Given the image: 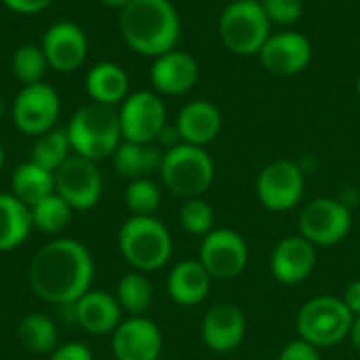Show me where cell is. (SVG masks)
I'll list each match as a JSON object with an SVG mask.
<instances>
[{
	"mask_svg": "<svg viewBox=\"0 0 360 360\" xmlns=\"http://www.w3.org/2000/svg\"><path fill=\"white\" fill-rule=\"evenodd\" d=\"M70 308H72L74 323L80 325L91 335L114 333L116 327L122 323V308H120L116 295L101 291V289L86 291Z\"/></svg>",
	"mask_w": 360,
	"mask_h": 360,
	"instance_id": "20",
	"label": "cell"
},
{
	"mask_svg": "<svg viewBox=\"0 0 360 360\" xmlns=\"http://www.w3.org/2000/svg\"><path fill=\"white\" fill-rule=\"evenodd\" d=\"M198 262L213 281H234L249 264V245L236 230L217 228L202 238Z\"/></svg>",
	"mask_w": 360,
	"mask_h": 360,
	"instance_id": "11",
	"label": "cell"
},
{
	"mask_svg": "<svg viewBox=\"0 0 360 360\" xmlns=\"http://www.w3.org/2000/svg\"><path fill=\"white\" fill-rule=\"evenodd\" d=\"M272 25H293L304 15V0H262Z\"/></svg>",
	"mask_w": 360,
	"mask_h": 360,
	"instance_id": "34",
	"label": "cell"
},
{
	"mask_svg": "<svg viewBox=\"0 0 360 360\" xmlns=\"http://www.w3.org/2000/svg\"><path fill=\"white\" fill-rule=\"evenodd\" d=\"M70 152H72V146H70L68 133L63 129H51L49 133H42L36 137L30 160L55 173L70 158Z\"/></svg>",
	"mask_w": 360,
	"mask_h": 360,
	"instance_id": "29",
	"label": "cell"
},
{
	"mask_svg": "<svg viewBox=\"0 0 360 360\" xmlns=\"http://www.w3.org/2000/svg\"><path fill=\"white\" fill-rule=\"evenodd\" d=\"M350 342H352V346H354V350L360 352V316H354V321H352V327H350Z\"/></svg>",
	"mask_w": 360,
	"mask_h": 360,
	"instance_id": "39",
	"label": "cell"
},
{
	"mask_svg": "<svg viewBox=\"0 0 360 360\" xmlns=\"http://www.w3.org/2000/svg\"><path fill=\"white\" fill-rule=\"evenodd\" d=\"M160 202H162V192H160L158 184L152 181L150 177L133 179V181L127 186L124 205H127V209H129L133 215L152 217V215L158 211Z\"/></svg>",
	"mask_w": 360,
	"mask_h": 360,
	"instance_id": "31",
	"label": "cell"
},
{
	"mask_svg": "<svg viewBox=\"0 0 360 360\" xmlns=\"http://www.w3.org/2000/svg\"><path fill=\"white\" fill-rule=\"evenodd\" d=\"M120 255L137 272H156L173 255V240L167 226L152 217H129L118 232Z\"/></svg>",
	"mask_w": 360,
	"mask_h": 360,
	"instance_id": "4",
	"label": "cell"
},
{
	"mask_svg": "<svg viewBox=\"0 0 360 360\" xmlns=\"http://www.w3.org/2000/svg\"><path fill=\"white\" fill-rule=\"evenodd\" d=\"M221 112L215 103L207 99H194L186 103L177 114V131L181 137V143L205 148L207 143L215 141L221 133Z\"/></svg>",
	"mask_w": 360,
	"mask_h": 360,
	"instance_id": "21",
	"label": "cell"
},
{
	"mask_svg": "<svg viewBox=\"0 0 360 360\" xmlns=\"http://www.w3.org/2000/svg\"><path fill=\"white\" fill-rule=\"evenodd\" d=\"M49 360H93V352L89 346H84L80 342H70V344L57 346L51 352Z\"/></svg>",
	"mask_w": 360,
	"mask_h": 360,
	"instance_id": "36",
	"label": "cell"
},
{
	"mask_svg": "<svg viewBox=\"0 0 360 360\" xmlns=\"http://www.w3.org/2000/svg\"><path fill=\"white\" fill-rule=\"evenodd\" d=\"M356 93H359V97H360V74H359V78H356Z\"/></svg>",
	"mask_w": 360,
	"mask_h": 360,
	"instance_id": "43",
	"label": "cell"
},
{
	"mask_svg": "<svg viewBox=\"0 0 360 360\" xmlns=\"http://www.w3.org/2000/svg\"><path fill=\"white\" fill-rule=\"evenodd\" d=\"M316 268V247L302 234L283 238L270 255V272L281 285H300Z\"/></svg>",
	"mask_w": 360,
	"mask_h": 360,
	"instance_id": "18",
	"label": "cell"
},
{
	"mask_svg": "<svg viewBox=\"0 0 360 360\" xmlns=\"http://www.w3.org/2000/svg\"><path fill=\"white\" fill-rule=\"evenodd\" d=\"M352 321L354 316L342 297L319 295L300 308L297 333L314 348H333L350 335Z\"/></svg>",
	"mask_w": 360,
	"mask_h": 360,
	"instance_id": "7",
	"label": "cell"
},
{
	"mask_svg": "<svg viewBox=\"0 0 360 360\" xmlns=\"http://www.w3.org/2000/svg\"><path fill=\"white\" fill-rule=\"evenodd\" d=\"M202 342L209 350L217 354L234 352L247 335V319L243 310L234 304L221 302L207 310L200 325Z\"/></svg>",
	"mask_w": 360,
	"mask_h": 360,
	"instance_id": "17",
	"label": "cell"
},
{
	"mask_svg": "<svg viewBox=\"0 0 360 360\" xmlns=\"http://www.w3.org/2000/svg\"><path fill=\"white\" fill-rule=\"evenodd\" d=\"M99 2L105 6H112V8H124L131 0H99Z\"/></svg>",
	"mask_w": 360,
	"mask_h": 360,
	"instance_id": "40",
	"label": "cell"
},
{
	"mask_svg": "<svg viewBox=\"0 0 360 360\" xmlns=\"http://www.w3.org/2000/svg\"><path fill=\"white\" fill-rule=\"evenodd\" d=\"M95 264L91 251L74 238H57L38 249L30 264V287L46 304L72 306L91 291Z\"/></svg>",
	"mask_w": 360,
	"mask_h": 360,
	"instance_id": "1",
	"label": "cell"
},
{
	"mask_svg": "<svg viewBox=\"0 0 360 360\" xmlns=\"http://www.w3.org/2000/svg\"><path fill=\"white\" fill-rule=\"evenodd\" d=\"M344 304L348 306V310L352 312V316H360V278L352 281L346 291H344Z\"/></svg>",
	"mask_w": 360,
	"mask_h": 360,
	"instance_id": "38",
	"label": "cell"
},
{
	"mask_svg": "<svg viewBox=\"0 0 360 360\" xmlns=\"http://www.w3.org/2000/svg\"><path fill=\"white\" fill-rule=\"evenodd\" d=\"M116 300L122 312L131 316H146L154 300V287L143 272H127L116 285Z\"/></svg>",
	"mask_w": 360,
	"mask_h": 360,
	"instance_id": "27",
	"label": "cell"
},
{
	"mask_svg": "<svg viewBox=\"0 0 360 360\" xmlns=\"http://www.w3.org/2000/svg\"><path fill=\"white\" fill-rule=\"evenodd\" d=\"M65 133L72 152L95 162L112 156L116 148L122 143L118 110L95 101L74 112Z\"/></svg>",
	"mask_w": 360,
	"mask_h": 360,
	"instance_id": "3",
	"label": "cell"
},
{
	"mask_svg": "<svg viewBox=\"0 0 360 360\" xmlns=\"http://www.w3.org/2000/svg\"><path fill=\"white\" fill-rule=\"evenodd\" d=\"M306 177L297 162L281 158L266 165L255 181L259 202L274 213H285L297 207L304 198Z\"/></svg>",
	"mask_w": 360,
	"mask_h": 360,
	"instance_id": "9",
	"label": "cell"
},
{
	"mask_svg": "<svg viewBox=\"0 0 360 360\" xmlns=\"http://www.w3.org/2000/svg\"><path fill=\"white\" fill-rule=\"evenodd\" d=\"M4 112H6V105H4V101H2V97H0V118L4 116Z\"/></svg>",
	"mask_w": 360,
	"mask_h": 360,
	"instance_id": "42",
	"label": "cell"
},
{
	"mask_svg": "<svg viewBox=\"0 0 360 360\" xmlns=\"http://www.w3.org/2000/svg\"><path fill=\"white\" fill-rule=\"evenodd\" d=\"M49 61L46 55L42 51V46L36 44H21L15 55H13V74L17 80L25 84H36L42 82L44 74H46Z\"/></svg>",
	"mask_w": 360,
	"mask_h": 360,
	"instance_id": "32",
	"label": "cell"
},
{
	"mask_svg": "<svg viewBox=\"0 0 360 360\" xmlns=\"http://www.w3.org/2000/svg\"><path fill=\"white\" fill-rule=\"evenodd\" d=\"M2 167H4V148L0 143V171H2Z\"/></svg>",
	"mask_w": 360,
	"mask_h": 360,
	"instance_id": "41",
	"label": "cell"
},
{
	"mask_svg": "<svg viewBox=\"0 0 360 360\" xmlns=\"http://www.w3.org/2000/svg\"><path fill=\"white\" fill-rule=\"evenodd\" d=\"M72 211L74 209L57 192H53L51 196H46L40 202H36L34 207H30L32 226L44 234H57L70 224Z\"/></svg>",
	"mask_w": 360,
	"mask_h": 360,
	"instance_id": "30",
	"label": "cell"
},
{
	"mask_svg": "<svg viewBox=\"0 0 360 360\" xmlns=\"http://www.w3.org/2000/svg\"><path fill=\"white\" fill-rule=\"evenodd\" d=\"M160 179L171 194L184 200L200 198L213 186L215 165L205 148L179 143L165 152Z\"/></svg>",
	"mask_w": 360,
	"mask_h": 360,
	"instance_id": "5",
	"label": "cell"
},
{
	"mask_svg": "<svg viewBox=\"0 0 360 360\" xmlns=\"http://www.w3.org/2000/svg\"><path fill=\"white\" fill-rule=\"evenodd\" d=\"M17 333H19L21 346L32 354H51L59 342V333H57L53 319H49L46 314H38V312L27 314L19 323Z\"/></svg>",
	"mask_w": 360,
	"mask_h": 360,
	"instance_id": "28",
	"label": "cell"
},
{
	"mask_svg": "<svg viewBox=\"0 0 360 360\" xmlns=\"http://www.w3.org/2000/svg\"><path fill=\"white\" fill-rule=\"evenodd\" d=\"M42 51L46 55L49 68L57 72H76L86 55H89V40L80 25L72 21H57L53 23L42 36Z\"/></svg>",
	"mask_w": 360,
	"mask_h": 360,
	"instance_id": "16",
	"label": "cell"
},
{
	"mask_svg": "<svg viewBox=\"0 0 360 360\" xmlns=\"http://www.w3.org/2000/svg\"><path fill=\"white\" fill-rule=\"evenodd\" d=\"M120 34L143 57H158L177 46L181 21L171 0H131L120 8Z\"/></svg>",
	"mask_w": 360,
	"mask_h": 360,
	"instance_id": "2",
	"label": "cell"
},
{
	"mask_svg": "<svg viewBox=\"0 0 360 360\" xmlns=\"http://www.w3.org/2000/svg\"><path fill=\"white\" fill-rule=\"evenodd\" d=\"M112 158H114V169L118 171V175L133 181L139 177H148L152 173H160L165 150L158 143L122 141L112 154Z\"/></svg>",
	"mask_w": 360,
	"mask_h": 360,
	"instance_id": "23",
	"label": "cell"
},
{
	"mask_svg": "<svg viewBox=\"0 0 360 360\" xmlns=\"http://www.w3.org/2000/svg\"><path fill=\"white\" fill-rule=\"evenodd\" d=\"M352 230L350 207L335 198H314L300 213V234L314 247H335Z\"/></svg>",
	"mask_w": 360,
	"mask_h": 360,
	"instance_id": "8",
	"label": "cell"
},
{
	"mask_svg": "<svg viewBox=\"0 0 360 360\" xmlns=\"http://www.w3.org/2000/svg\"><path fill=\"white\" fill-rule=\"evenodd\" d=\"M198 61L179 49L154 57L150 68V80L158 95H184L198 82Z\"/></svg>",
	"mask_w": 360,
	"mask_h": 360,
	"instance_id": "19",
	"label": "cell"
},
{
	"mask_svg": "<svg viewBox=\"0 0 360 360\" xmlns=\"http://www.w3.org/2000/svg\"><path fill=\"white\" fill-rule=\"evenodd\" d=\"M53 0H2V4H6L11 11L15 13H23V15H34L44 11L46 6H51Z\"/></svg>",
	"mask_w": 360,
	"mask_h": 360,
	"instance_id": "37",
	"label": "cell"
},
{
	"mask_svg": "<svg viewBox=\"0 0 360 360\" xmlns=\"http://www.w3.org/2000/svg\"><path fill=\"white\" fill-rule=\"evenodd\" d=\"M55 192V173L27 160L21 162L11 175V194L25 207H34Z\"/></svg>",
	"mask_w": 360,
	"mask_h": 360,
	"instance_id": "26",
	"label": "cell"
},
{
	"mask_svg": "<svg viewBox=\"0 0 360 360\" xmlns=\"http://www.w3.org/2000/svg\"><path fill=\"white\" fill-rule=\"evenodd\" d=\"M272 36V23L262 0H232L219 17V38L234 55H259Z\"/></svg>",
	"mask_w": 360,
	"mask_h": 360,
	"instance_id": "6",
	"label": "cell"
},
{
	"mask_svg": "<svg viewBox=\"0 0 360 360\" xmlns=\"http://www.w3.org/2000/svg\"><path fill=\"white\" fill-rule=\"evenodd\" d=\"M278 360H321V354H319V348L310 346L308 342L295 340V342H289L281 350Z\"/></svg>",
	"mask_w": 360,
	"mask_h": 360,
	"instance_id": "35",
	"label": "cell"
},
{
	"mask_svg": "<svg viewBox=\"0 0 360 360\" xmlns=\"http://www.w3.org/2000/svg\"><path fill=\"white\" fill-rule=\"evenodd\" d=\"M86 93L95 103L116 108L129 97V76L114 61H101L86 74Z\"/></svg>",
	"mask_w": 360,
	"mask_h": 360,
	"instance_id": "24",
	"label": "cell"
},
{
	"mask_svg": "<svg viewBox=\"0 0 360 360\" xmlns=\"http://www.w3.org/2000/svg\"><path fill=\"white\" fill-rule=\"evenodd\" d=\"M32 213L11 192H0V253L21 247L32 232Z\"/></svg>",
	"mask_w": 360,
	"mask_h": 360,
	"instance_id": "25",
	"label": "cell"
},
{
	"mask_svg": "<svg viewBox=\"0 0 360 360\" xmlns=\"http://www.w3.org/2000/svg\"><path fill=\"white\" fill-rule=\"evenodd\" d=\"M211 274L198 259H184L167 276V291L179 306H198L211 291Z\"/></svg>",
	"mask_w": 360,
	"mask_h": 360,
	"instance_id": "22",
	"label": "cell"
},
{
	"mask_svg": "<svg viewBox=\"0 0 360 360\" xmlns=\"http://www.w3.org/2000/svg\"><path fill=\"white\" fill-rule=\"evenodd\" d=\"M118 118L122 141L156 143L167 127V105L154 91H135L120 103Z\"/></svg>",
	"mask_w": 360,
	"mask_h": 360,
	"instance_id": "10",
	"label": "cell"
},
{
	"mask_svg": "<svg viewBox=\"0 0 360 360\" xmlns=\"http://www.w3.org/2000/svg\"><path fill=\"white\" fill-rule=\"evenodd\" d=\"M116 360H158L162 354V333L148 316H131L112 333Z\"/></svg>",
	"mask_w": 360,
	"mask_h": 360,
	"instance_id": "15",
	"label": "cell"
},
{
	"mask_svg": "<svg viewBox=\"0 0 360 360\" xmlns=\"http://www.w3.org/2000/svg\"><path fill=\"white\" fill-rule=\"evenodd\" d=\"M55 192L74 209H93L103 194V177L95 160L82 158L78 154L70 156L55 171Z\"/></svg>",
	"mask_w": 360,
	"mask_h": 360,
	"instance_id": "13",
	"label": "cell"
},
{
	"mask_svg": "<svg viewBox=\"0 0 360 360\" xmlns=\"http://www.w3.org/2000/svg\"><path fill=\"white\" fill-rule=\"evenodd\" d=\"M262 65L274 76H295L312 61V42L300 32H276L259 51Z\"/></svg>",
	"mask_w": 360,
	"mask_h": 360,
	"instance_id": "14",
	"label": "cell"
},
{
	"mask_svg": "<svg viewBox=\"0 0 360 360\" xmlns=\"http://www.w3.org/2000/svg\"><path fill=\"white\" fill-rule=\"evenodd\" d=\"M179 224L188 234L194 236H207L211 230H215V213L213 207L200 196V198H188L184 200L179 209Z\"/></svg>",
	"mask_w": 360,
	"mask_h": 360,
	"instance_id": "33",
	"label": "cell"
},
{
	"mask_svg": "<svg viewBox=\"0 0 360 360\" xmlns=\"http://www.w3.org/2000/svg\"><path fill=\"white\" fill-rule=\"evenodd\" d=\"M59 112H61V101L51 84L46 82L25 84L15 97L13 122L23 135L38 137L55 129Z\"/></svg>",
	"mask_w": 360,
	"mask_h": 360,
	"instance_id": "12",
	"label": "cell"
}]
</instances>
